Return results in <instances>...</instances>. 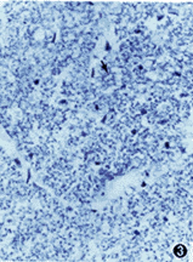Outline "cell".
Wrapping results in <instances>:
<instances>
[{"instance_id": "obj_1", "label": "cell", "mask_w": 193, "mask_h": 262, "mask_svg": "<svg viewBox=\"0 0 193 262\" xmlns=\"http://www.w3.org/2000/svg\"><path fill=\"white\" fill-rule=\"evenodd\" d=\"M174 252H175V255H176V256H179V257H182L183 255H186V248H185L183 245H177V246L175 248Z\"/></svg>"}]
</instances>
